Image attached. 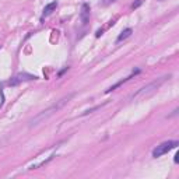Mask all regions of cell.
Here are the masks:
<instances>
[{
	"label": "cell",
	"instance_id": "14",
	"mask_svg": "<svg viewBox=\"0 0 179 179\" xmlns=\"http://www.w3.org/2000/svg\"><path fill=\"white\" fill-rule=\"evenodd\" d=\"M178 111H179V109H178V108H176V109H175V111H174V112H172V113H171V115H168V118H172V116H175V115H178Z\"/></svg>",
	"mask_w": 179,
	"mask_h": 179
},
{
	"label": "cell",
	"instance_id": "10",
	"mask_svg": "<svg viewBox=\"0 0 179 179\" xmlns=\"http://www.w3.org/2000/svg\"><path fill=\"white\" fill-rule=\"evenodd\" d=\"M141 4H143V0H137V1H134V3L132 4V8H133V10H134V8L140 7Z\"/></svg>",
	"mask_w": 179,
	"mask_h": 179
},
{
	"label": "cell",
	"instance_id": "6",
	"mask_svg": "<svg viewBox=\"0 0 179 179\" xmlns=\"http://www.w3.org/2000/svg\"><path fill=\"white\" fill-rule=\"evenodd\" d=\"M139 73H140V69H136V70H133V71H132V74H130L129 77H126V78H123V80L118 81L116 84L111 85V87H109L108 90H105V94H109V92H111V91H113V90H116V88H118V87H120V85H122L123 83H126V81H129L130 78L133 77V76H136V74H139Z\"/></svg>",
	"mask_w": 179,
	"mask_h": 179
},
{
	"label": "cell",
	"instance_id": "2",
	"mask_svg": "<svg viewBox=\"0 0 179 179\" xmlns=\"http://www.w3.org/2000/svg\"><path fill=\"white\" fill-rule=\"evenodd\" d=\"M169 78H171V74H165V76H162V77H158L157 80L151 81L150 84L141 87L139 91L134 92V94L132 95V101H134V99H140V98H147V97H151V95L155 94L158 88L161 87V85L164 84L167 80H169Z\"/></svg>",
	"mask_w": 179,
	"mask_h": 179
},
{
	"label": "cell",
	"instance_id": "13",
	"mask_svg": "<svg viewBox=\"0 0 179 179\" xmlns=\"http://www.w3.org/2000/svg\"><path fill=\"white\" fill-rule=\"evenodd\" d=\"M102 32H104V29H98V31H97V34H95V36H97V38H99V36L102 35Z\"/></svg>",
	"mask_w": 179,
	"mask_h": 179
},
{
	"label": "cell",
	"instance_id": "1",
	"mask_svg": "<svg viewBox=\"0 0 179 179\" xmlns=\"http://www.w3.org/2000/svg\"><path fill=\"white\" fill-rule=\"evenodd\" d=\"M74 95H76V92H71V94L66 95V97H63V98H60L59 101L53 102L50 106H48L46 109H43L42 112H39L38 115H35L34 118H32L31 120H29V127H34V126H38L39 123H42L43 120L49 119L52 115H55V113L57 112V111H60V109L63 108L64 105H67L69 102H70V99L73 98Z\"/></svg>",
	"mask_w": 179,
	"mask_h": 179
},
{
	"label": "cell",
	"instance_id": "3",
	"mask_svg": "<svg viewBox=\"0 0 179 179\" xmlns=\"http://www.w3.org/2000/svg\"><path fill=\"white\" fill-rule=\"evenodd\" d=\"M179 146V141L178 140H168V141H164V143H161L160 146H157V147L153 150V157L154 158H158L161 157V155L167 154L168 151L174 150V148H176Z\"/></svg>",
	"mask_w": 179,
	"mask_h": 179
},
{
	"label": "cell",
	"instance_id": "5",
	"mask_svg": "<svg viewBox=\"0 0 179 179\" xmlns=\"http://www.w3.org/2000/svg\"><path fill=\"white\" fill-rule=\"evenodd\" d=\"M90 4L88 3H83L81 4V11H80V20H81V24L83 25H87L88 21H90Z\"/></svg>",
	"mask_w": 179,
	"mask_h": 179
},
{
	"label": "cell",
	"instance_id": "9",
	"mask_svg": "<svg viewBox=\"0 0 179 179\" xmlns=\"http://www.w3.org/2000/svg\"><path fill=\"white\" fill-rule=\"evenodd\" d=\"M108 102H104V104H101V105H95V106H92V108H90V109H85L84 112L81 113L80 116H87V115H90V113H92V112H95V111H98V109H101L104 105H106Z\"/></svg>",
	"mask_w": 179,
	"mask_h": 179
},
{
	"label": "cell",
	"instance_id": "7",
	"mask_svg": "<svg viewBox=\"0 0 179 179\" xmlns=\"http://www.w3.org/2000/svg\"><path fill=\"white\" fill-rule=\"evenodd\" d=\"M56 7H57V1H50V3H48V4L45 6V8H43L42 17H46V15L52 14V11L55 10Z\"/></svg>",
	"mask_w": 179,
	"mask_h": 179
},
{
	"label": "cell",
	"instance_id": "15",
	"mask_svg": "<svg viewBox=\"0 0 179 179\" xmlns=\"http://www.w3.org/2000/svg\"><path fill=\"white\" fill-rule=\"evenodd\" d=\"M113 1H116V0H104L102 3H104V4L106 6V4H111V3H113Z\"/></svg>",
	"mask_w": 179,
	"mask_h": 179
},
{
	"label": "cell",
	"instance_id": "12",
	"mask_svg": "<svg viewBox=\"0 0 179 179\" xmlns=\"http://www.w3.org/2000/svg\"><path fill=\"white\" fill-rule=\"evenodd\" d=\"M174 162H175V164H178L179 162V153H176L175 154V157H174Z\"/></svg>",
	"mask_w": 179,
	"mask_h": 179
},
{
	"label": "cell",
	"instance_id": "11",
	"mask_svg": "<svg viewBox=\"0 0 179 179\" xmlns=\"http://www.w3.org/2000/svg\"><path fill=\"white\" fill-rule=\"evenodd\" d=\"M67 70H69V66H67V67H64L63 70H60V71H59V74H57V76H59V77H60V76H63V74L66 73Z\"/></svg>",
	"mask_w": 179,
	"mask_h": 179
},
{
	"label": "cell",
	"instance_id": "4",
	"mask_svg": "<svg viewBox=\"0 0 179 179\" xmlns=\"http://www.w3.org/2000/svg\"><path fill=\"white\" fill-rule=\"evenodd\" d=\"M36 76H34V74H28V73H20L17 74L15 77H13L10 81H8V85L10 87H14V85H18L21 81H29V80H36Z\"/></svg>",
	"mask_w": 179,
	"mask_h": 179
},
{
	"label": "cell",
	"instance_id": "8",
	"mask_svg": "<svg viewBox=\"0 0 179 179\" xmlns=\"http://www.w3.org/2000/svg\"><path fill=\"white\" fill-rule=\"evenodd\" d=\"M132 34H133V29H132V28H126V29H123V31L119 34V36L116 38V42H122V41L127 39L130 35H132Z\"/></svg>",
	"mask_w": 179,
	"mask_h": 179
}]
</instances>
